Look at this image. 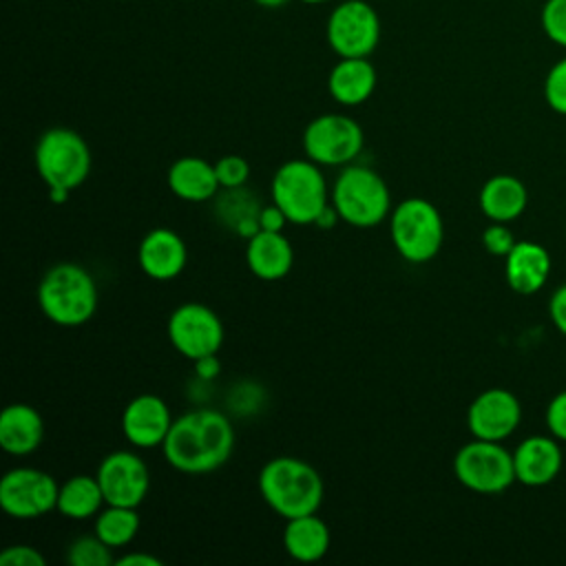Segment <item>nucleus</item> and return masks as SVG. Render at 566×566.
<instances>
[{
  "mask_svg": "<svg viewBox=\"0 0 566 566\" xmlns=\"http://www.w3.org/2000/svg\"><path fill=\"white\" fill-rule=\"evenodd\" d=\"M329 539V528L316 513L290 517L283 531V546L296 562H318L325 557Z\"/></svg>",
  "mask_w": 566,
  "mask_h": 566,
  "instance_id": "b1692460",
  "label": "nucleus"
},
{
  "mask_svg": "<svg viewBox=\"0 0 566 566\" xmlns=\"http://www.w3.org/2000/svg\"><path fill=\"white\" fill-rule=\"evenodd\" d=\"M389 234L396 252L405 261L427 263L442 248L444 223L431 201L422 197H409L391 210Z\"/></svg>",
  "mask_w": 566,
  "mask_h": 566,
  "instance_id": "0eeeda50",
  "label": "nucleus"
},
{
  "mask_svg": "<svg viewBox=\"0 0 566 566\" xmlns=\"http://www.w3.org/2000/svg\"><path fill=\"white\" fill-rule=\"evenodd\" d=\"M478 201L486 219L497 223H509L526 210L528 192L522 179L513 175H495L484 181L478 195Z\"/></svg>",
  "mask_w": 566,
  "mask_h": 566,
  "instance_id": "5701e85b",
  "label": "nucleus"
},
{
  "mask_svg": "<svg viewBox=\"0 0 566 566\" xmlns=\"http://www.w3.org/2000/svg\"><path fill=\"white\" fill-rule=\"evenodd\" d=\"M106 504L137 509L150 489L146 462L133 451H113L102 458L95 473Z\"/></svg>",
  "mask_w": 566,
  "mask_h": 566,
  "instance_id": "ddd939ff",
  "label": "nucleus"
},
{
  "mask_svg": "<svg viewBox=\"0 0 566 566\" xmlns=\"http://www.w3.org/2000/svg\"><path fill=\"white\" fill-rule=\"evenodd\" d=\"M221 371V363L217 358V354H210V356H201L195 360V374L201 378V380H212L214 376H219Z\"/></svg>",
  "mask_w": 566,
  "mask_h": 566,
  "instance_id": "e433bc0d",
  "label": "nucleus"
},
{
  "mask_svg": "<svg viewBox=\"0 0 566 566\" xmlns=\"http://www.w3.org/2000/svg\"><path fill=\"white\" fill-rule=\"evenodd\" d=\"M453 473L462 486L482 495L502 493L517 482L513 453L500 442L480 438L458 449L453 458Z\"/></svg>",
  "mask_w": 566,
  "mask_h": 566,
  "instance_id": "6e6552de",
  "label": "nucleus"
},
{
  "mask_svg": "<svg viewBox=\"0 0 566 566\" xmlns=\"http://www.w3.org/2000/svg\"><path fill=\"white\" fill-rule=\"evenodd\" d=\"M551 274V254L535 241H515L511 252L504 256V276L513 292L535 294L544 287Z\"/></svg>",
  "mask_w": 566,
  "mask_h": 566,
  "instance_id": "a211bd4d",
  "label": "nucleus"
},
{
  "mask_svg": "<svg viewBox=\"0 0 566 566\" xmlns=\"http://www.w3.org/2000/svg\"><path fill=\"white\" fill-rule=\"evenodd\" d=\"M305 4H323V2H329V0H301Z\"/></svg>",
  "mask_w": 566,
  "mask_h": 566,
  "instance_id": "a19ab883",
  "label": "nucleus"
},
{
  "mask_svg": "<svg viewBox=\"0 0 566 566\" xmlns=\"http://www.w3.org/2000/svg\"><path fill=\"white\" fill-rule=\"evenodd\" d=\"M365 144L360 124L343 113H325L314 117L303 130V150L318 166H347Z\"/></svg>",
  "mask_w": 566,
  "mask_h": 566,
  "instance_id": "9d476101",
  "label": "nucleus"
},
{
  "mask_svg": "<svg viewBox=\"0 0 566 566\" xmlns=\"http://www.w3.org/2000/svg\"><path fill=\"white\" fill-rule=\"evenodd\" d=\"M139 524L137 509L106 504V509L95 515V535L111 548H122L135 539Z\"/></svg>",
  "mask_w": 566,
  "mask_h": 566,
  "instance_id": "a878e982",
  "label": "nucleus"
},
{
  "mask_svg": "<svg viewBox=\"0 0 566 566\" xmlns=\"http://www.w3.org/2000/svg\"><path fill=\"white\" fill-rule=\"evenodd\" d=\"M522 420V407L515 394L502 387L484 389L473 398L467 411V424L473 438L502 442Z\"/></svg>",
  "mask_w": 566,
  "mask_h": 566,
  "instance_id": "4468645a",
  "label": "nucleus"
},
{
  "mask_svg": "<svg viewBox=\"0 0 566 566\" xmlns=\"http://www.w3.org/2000/svg\"><path fill=\"white\" fill-rule=\"evenodd\" d=\"M168 188L175 197L201 203L217 197L221 184L217 179L214 164L201 157H181L168 168Z\"/></svg>",
  "mask_w": 566,
  "mask_h": 566,
  "instance_id": "4be33fe9",
  "label": "nucleus"
},
{
  "mask_svg": "<svg viewBox=\"0 0 566 566\" xmlns=\"http://www.w3.org/2000/svg\"><path fill=\"white\" fill-rule=\"evenodd\" d=\"M186 261L188 248L170 228H153L139 241L137 263L148 279L170 281L184 272Z\"/></svg>",
  "mask_w": 566,
  "mask_h": 566,
  "instance_id": "dca6fc26",
  "label": "nucleus"
},
{
  "mask_svg": "<svg viewBox=\"0 0 566 566\" xmlns=\"http://www.w3.org/2000/svg\"><path fill=\"white\" fill-rule=\"evenodd\" d=\"M106 504L102 486L95 475H73L60 484L55 511L69 520H88L95 517Z\"/></svg>",
  "mask_w": 566,
  "mask_h": 566,
  "instance_id": "393cba45",
  "label": "nucleus"
},
{
  "mask_svg": "<svg viewBox=\"0 0 566 566\" xmlns=\"http://www.w3.org/2000/svg\"><path fill=\"white\" fill-rule=\"evenodd\" d=\"M376 82V69L367 57H340L327 75V91L338 104L358 106L371 97Z\"/></svg>",
  "mask_w": 566,
  "mask_h": 566,
  "instance_id": "aec40b11",
  "label": "nucleus"
},
{
  "mask_svg": "<svg viewBox=\"0 0 566 566\" xmlns=\"http://www.w3.org/2000/svg\"><path fill=\"white\" fill-rule=\"evenodd\" d=\"M168 340L188 360L217 354L223 345V323L217 312L203 303H181L172 310L168 325Z\"/></svg>",
  "mask_w": 566,
  "mask_h": 566,
  "instance_id": "f8f14e48",
  "label": "nucleus"
},
{
  "mask_svg": "<svg viewBox=\"0 0 566 566\" xmlns=\"http://www.w3.org/2000/svg\"><path fill=\"white\" fill-rule=\"evenodd\" d=\"M548 316L553 325L566 336V283L553 292L548 301Z\"/></svg>",
  "mask_w": 566,
  "mask_h": 566,
  "instance_id": "f704fd0d",
  "label": "nucleus"
},
{
  "mask_svg": "<svg viewBox=\"0 0 566 566\" xmlns=\"http://www.w3.org/2000/svg\"><path fill=\"white\" fill-rule=\"evenodd\" d=\"M546 427L551 436H555L559 442H566V389L553 396V400L548 402Z\"/></svg>",
  "mask_w": 566,
  "mask_h": 566,
  "instance_id": "72a5a7b5",
  "label": "nucleus"
},
{
  "mask_svg": "<svg viewBox=\"0 0 566 566\" xmlns=\"http://www.w3.org/2000/svg\"><path fill=\"white\" fill-rule=\"evenodd\" d=\"M325 38L338 57H369L380 42V18L367 0H343L327 15Z\"/></svg>",
  "mask_w": 566,
  "mask_h": 566,
  "instance_id": "1a4fd4ad",
  "label": "nucleus"
},
{
  "mask_svg": "<svg viewBox=\"0 0 566 566\" xmlns=\"http://www.w3.org/2000/svg\"><path fill=\"white\" fill-rule=\"evenodd\" d=\"M259 201L243 188H226V195L217 199V217L230 230H237L243 221L259 217Z\"/></svg>",
  "mask_w": 566,
  "mask_h": 566,
  "instance_id": "bb28decb",
  "label": "nucleus"
},
{
  "mask_svg": "<svg viewBox=\"0 0 566 566\" xmlns=\"http://www.w3.org/2000/svg\"><path fill=\"white\" fill-rule=\"evenodd\" d=\"M97 298L95 279L80 263H55L38 283L42 314L62 327L84 325L95 314Z\"/></svg>",
  "mask_w": 566,
  "mask_h": 566,
  "instance_id": "20e7f679",
  "label": "nucleus"
},
{
  "mask_svg": "<svg viewBox=\"0 0 566 566\" xmlns=\"http://www.w3.org/2000/svg\"><path fill=\"white\" fill-rule=\"evenodd\" d=\"M170 427V409L157 394H139L124 407L122 431L124 438L137 449L161 447Z\"/></svg>",
  "mask_w": 566,
  "mask_h": 566,
  "instance_id": "2eb2a0df",
  "label": "nucleus"
},
{
  "mask_svg": "<svg viewBox=\"0 0 566 566\" xmlns=\"http://www.w3.org/2000/svg\"><path fill=\"white\" fill-rule=\"evenodd\" d=\"M221 188H243L250 177V166L241 155H223L214 161Z\"/></svg>",
  "mask_w": 566,
  "mask_h": 566,
  "instance_id": "7c9ffc66",
  "label": "nucleus"
},
{
  "mask_svg": "<svg viewBox=\"0 0 566 566\" xmlns=\"http://www.w3.org/2000/svg\"><path fill=\"white\" fill-rule=\"evenodd\" d=\"M44 438V422L35 407L13 402L0 413V447L11 455L33 453Z\"/></svg>",
  "mask_w": 566,
  "mask_h": 566,
  "instance_id": "412c9836",
  "label": "nucleus"
},
{
  "mask_svg": "<svg viewBox=\"0 0 566 566\" xmlns=\"http://www.w3.org/2000/svg\"><path fill=\"white\" fill-rule=\"evenodd\" d=\"M259 223H261V230L281 232L283 226L287 223V217L283 214V210L276 203H272V206H263L259 210Z\"/></svg>",
  "mask_w": 566,
  "mask_h": 566,
  "instance_id": "c9c22d12",
  "label": "nucleus"
},
{
  "mask_svg": "<svg viewBox=\"0 0 566 566\" xmlns=\"http://www.w3.org/2000/svg\"><path fill=\"white\" fill-rule=\"evenodd\" d=\"M340 217H338V212H336V208L332 206V201H329V206L318 214V219L314 221V226L318 228V230H329V228H334L336 226V221H338Z\"/></svg>",
  "mask_w": 566,
  "mask_h": 566,
  "instance_id": "58836bf2",
  "label": "nucleus"
},
{
  "mask_svg": "<svg viewBox=\"0 0 566 566\" xmlns=\"http://www.w3.org/2000/svg\"><path fill=\"white\" fill-rule=\"evenodd\" d=\"M161 449L172 469L190 475L210 473L230 460L234 429L223 411L192 409L172 420Z\"/></svg>",
  "mask_w": 566,
  "mask_h": 566,
  "instance_id": "f257e3e1",
  "label": "nucleus"
},
{
  "mask_svg": "<svg viewBox=\"0 0 566 566\" xmlns=\"http://www.w3.org/2000/svg\"><path fill=\"white\" fill-rule=\"evenodd\" d=\"M539 24L553 44L566 49V0H546L539 9Z\"/></svg>",
  "mask_w": 566,
  "mask_h": 566,
  "instance_id": "c85d7f7f",
  "label": "nucleus"
},
{
  "mask_svg": "<svg viewBox=\"0 0 566 566\" xmlns=\"http://www.w3.org/2000/svg\"><path fill=\"white\" fill-rule=\"evenodd\" d=\"M272 203L290 223L310 226L329 206V192L321 166L312 159H287L272 177Z\"/></svg>",
  "mask_w": 566,
  "mask_h": 566,
  "instance_id": "423d86ee",
  "label": "nucleus"
},
{
  "mask_svg": "<svg viewBox=\"0 0 566 566\" xmlns=\"http://www.w3.org/2000/svg\"><path fill=\"white\" fill-rule=\"evenodd\" d=\"M117 566H161V559L148 553H128L115 559Z\"/></svg>",
  "mask_w": 566,
  "mask_h": 566,
  "instance_id": "4c0bfd02",
  "label": "nucleus"
},
{
  "mask_svg": "<svg viewBox=\"0 0 566 566\" xmlns=\"http://www.w3.org/2000/svg\"><path fill=\"white\" fill-rule=\"evenodd\" d=\"M256 482L263 502L285 520L316 513L323 504V478L301 458L279 455L268 460Z\"/></svg>",
  "mask_w": 566,
  "mask_h": 566,
  "instance_id": "f03ea898",
  "label": "nucleus"
},
{
  "mask_svg": "<svg viewBox=\"0 0 566 566\" xmlns=\"http://www.w3.org/2000/svg\"><path fill=\"white\" fill-rule=\"evenodd\" d=\"M60 484L46 471L15 467L0 480V506L9 517L35 520L57 506Z\"/></svg>",
  "mask_w": 566,
  "mask_h": 566,
  "instance_id": "9b49d317",
  "label": "nucleus"
},
{
  "mask_svg": "<svg viewBox=\"0 0 566 566\" xmlns=\"http://www.w3.org/2000/svg\"><path fill=\"white\" fill-rule=\"evenodd\" d=\"M245 261L250 272L261 281L283 279L294 263V250L283 232L259 230L248 239Z\"/></svg>",
  "mask_w": 566,
  "mask_h": 566,
  "instance_id": "6ab92c4d",
  "label": "nucleus"
},
{
  "mask_svg": "<svg viewBox=\"0 0 566 566\" xmlns=\"http://www.w3.org/2000/svg\"><path fill=\"white\" fill-rule=\"evenodd\" d=\"M259 7L263 9H281L283 4H287L290 0H254Z\"/></svg>",
  "mask_w": 566,
  "mask_h": 566,
  "instance_id": "ea45409f",
  "label": "nucleus"
},
{
  "mask_svg": "<svg viewBox=\"0 0 566 566\" xmlns=\"http://www.w3.org/2000/svg\"><path fill=\"white\" fill-rule=\"evenodd\" d=\"M515 480L526 486L551 484L562 471V449L555 436H528L513 451Z\"/></svg>",
  "mask_w": 566,
  "mask_h": 566,
  "instance_id": "f3484780",
  "label": "nucleus"
},
{
  "mask_svg": "<svg viewBox=\"0 0 566 566\" xmlns=\"http://www.w3.org/2000/svg\"><path fill=\"white\" fill-rule=\"evenodd\" d=\"M544 99L551 111L566 115V57L557 60L544 80Z\"/></svg>",
  "mask_w": 566,
  "mask_h": 566,
  "instance_id": "c756f323",
  "label": "nucleus"
},
{
  "mask_svg": "<svg viewBox=\"0 0 566 566\" xmlns=\"http://www.w3.org/2000/svg\"><path fill=\"white\" fill-rule=\"evenodd\" d=\"M35 170L49 188L53 203H64L91 172V150L84 137L64 126L46 128L35 142Z\"/></svg>",
  "mask_w": 566,
  "mask_h": 566,
  "instance_id": "7ed1b4c3",
  "label": "nucleus"
},
{
  "mask_svg": "<svg viewBox=\"0 0 566 566\" xmlns=\"http://www.w3.org/2000/svg\"><path fill=\"white\" fill-rule=\"evenodd\" d=\"M482 245L489 254L493 256H506L511 248L515 245L513 232L506 228V223L493 221L484 232H482Z\"/></svg>",
  "mask_w": 566,
  "mask_h": 566,
  "instance_id": "2f4dec72",
  "label": "nucleus"
},
{
  "mask_svg": "<svg viewBox=\"0 0 566 566\" xmlns=\"http://www.w3.org/2000/svg\"><path fill=\"white\" fill-rule=\"evenodd\" d=\"M111 551L113 548L106 542H102L95 533L80 535L69 544L66 562L73 566H111L115 564V557Z\"/></svg>",
  "mask_w": 566,
  "mask_h": 566,
  "instance_id": "cd10ccee",
  "label": "nucleus"
},
{
  "mask_svg": "<svg viewBox=\"0 0 566 566\" xmlns=\"http://www.w3.org/2000/svg\"><path fill=\"white\" fill-rule=\"evenodd\" d=\"M0 564L2 566H44L46 557L27 544H15V546H7L0 553Z\"/></svg>",
  "mask_w": 566,
  "mask_h": 566,
  "instance_id": "473e14b6",
  "label": "nucleus"
},
{
  "mask_svg": "<svg viewBox=\"0 0 566 566\" xmlns=\"http://www.w3.org/2000/svg\"><path fill=\"white\" fill-rule=\"evenodd\" d=\"M340 221L354 228H374L391 212V195L385 179L369 166L347 164L329 192Z\"/></svg>",
  "mask_w": 566,
  "mask_h": 566,
  "instance_id": "39448f33",
  "label": "nucleus"
}]
</instances>
